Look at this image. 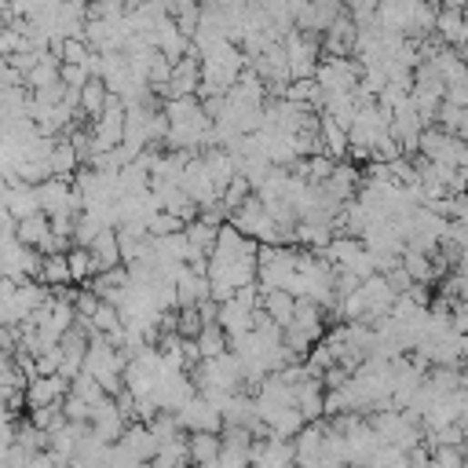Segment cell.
I'll use <instances>...</instances> for the list:
<instances>
[{
    "label": "cell",
    "mask_w": 468,
    "mask_h": 468,
    "mask_svg": "<svg viewBox=\"0 0 468 468\" xmlns=\"http://www.w3.org/2000/svg\"><path fill=\"white\" fill-rule=\"evenodd\" d=\"M66 260H70V275H74V282H88V279H96V275H99V264H96L92 249L74 246V249L66 253Z\"/></svg>",
    "instance_id": "obj_3"
},
{
    "label": "cell",
    "mask_w": 468,
    "mask_h": 468,
    "mask_svg": "<svg viewBox=\"0 0 468 468\" xmlns=\"http://www.w3.org/2000/svg\"><path fill=\"white\" fill-rule=\"evenodd\" d=\"M41 279H45L48 286H63V282H74V275H70V260H66V253H56V257H45V268H41Z\"/></svg>",
    "instance_id": "obj_4"
},
{
    "label": "cell",
    "mask_w": 468,
    "mask_h": 468,
    "mask_svg": "<svg viewBox=\"0 0 468 468\" xmlns=\"http://www.w3.org/2000/svg\"><path fill=\"white\" fill-rule=\"evenodd\" d=\"M107 107H110V88H107L99 77H92V81L81 88V110H85L88 117H99Z\"/></svg>",
    "instance_id": "obj_2"
},
{
    "label": "cell",
    "mask_w": 468,
    "mask_h": 468,
    "mask_svg": "<svg viewBox=\"0 0 468 468\" xmlns=\"http://www.w3.org/2000/svg\"><path fill=\"white\" fill-rule=\"evenodd\" d=\"M439 41H446L450 48H468V26H464V12H439Z\"/></svg>",
    "instance_id": "obj_1"
}]
</instances>
